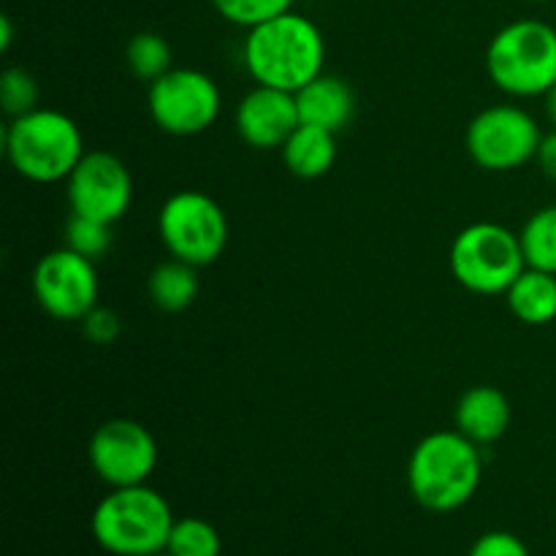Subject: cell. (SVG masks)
Wrapping results in <instances>:
<instances>
[{"label": "cell", "mask_w": 556, "mask_h": 556, "mask_svg": "<svg viewBox=\"0 0 556 556\" xmlns=\"http://www.w3.org/2000/svg\"><path fill=\"white\" fill-rule=\"evenodd\" d=\"M448 261L456 282L481 296L505 293L527 269L519 233L489 220L462 228L451 244Z\"/></svg>", "instance_id": "8992f818"}, {"label": "cell", "mask_w": 556, "mask_h": 556, "mask_svg": "<svg viewBox=\"0 0 556 556\" xmlns=\"http://www.w3.org/2000/svg\"><path fill=\"white\" fill-rule=\"evenodd\" d=\"M166 552L172 556H220V532L212 521L199 519V516H185V519L174 521Z\"/></svg>", "instance_id": "44dd1931"}, {"label": "cell", "mask_w": 556, "mask_h": 556, "mask_svg": "<svg viewBox=\"0 0 556 556\" xmlns=\"http://www.w3.org/2000/svg\"><path fill=\"white\" fill-rule=\"evenodd\" d=\"M98 293L96 261L71 248L52 250L33 269V296L54 320H81L98 307Z\"/></svg>", "instance_id": "8fae6325"}, {"label": "cell", "mask_w": 556, "mask_h": 556, "mask_svg": "<svg viewBox=\"0 0 556 556\" xmlns=\"http://www.w3.org/2000/svg\"><path fill=\"white\" fill-rule=\"evenodd\" d=\"M299 125L296 92L255 85L237 106V134L255 150H282Z\"/></svg>", "instance_id": "4fadbf2b"}, {"label": "cell", "mask_w": 556, "mask_h": 556, "mask_svg": "<svg viewBox=\"0 0 556 556\" xmlns=\"http://www.w3.org/2000/svg\"><path fill=\"white\" fill-rule=\"evenodd\" d=\"M541 139V125L527 109L500 103L470 119L465 144L472 161L486 172H514L535 161Z\"/></svg>", "instance_id": "ba28073f"}, {"label": "cell", "mask_w": 556, "mask_h": 556, "mask_svg": "<svg viewBox=\"0 0 556 556\" xmlns=\"http://www.w3.org/2000/svg\"><path fill=\"white\" fill-rule=\"evenodd\" d=\"M510 313L527 326H546L556 320V275L527 266L505 291Z\"/></svg>", "instance_id": "e0dca14e"}, {"label": "cell", "mask_w": 556, "mask_h": 556, "mask_svg": "<svg viewBox=\"0 0 556 556\" xmlns=\"http://www.w3.org/2000/svg\"><path fill=\"white\" fill-rule=\"evenodd\" d=\"M172 47L161 33H136L125 47V63H128L130 74L141 81H157L163 74L174 68L172 65Z\"/></svg>", "instance_id": "ffe728a7"}, {"label": "cell", "mask_w": 556, "mask_h": 556, "mask_svg": "<svg viewBox=\"0 0 556 556\" xmlns=\"http://www.w3.org/2000/svg\"><path fill=\"white\" fill-rule=\"evenodd\" d=\"M220 87L199 68H172L150 85V114L172 136H195L212 128L220 114Z\"/></svg>", "instance_id": "9c48e42d"}, {"label": "cell", "mask_w": 556, "mask_h": 556, "mask_svg": "<svg viewBox=\"0 0 556 556\" xmlns=\"http://www.w3.org/2000/svg\"><path fill=\"white\" fill-rule=\"evenodd\" d=\"M296 106L304 125L340 134L356 114V92L340 76L320 74L296 92Z\"/></svg>", "instance_id": "5bb4252c"}, {"label": "cell", "mask_w": 556, "mask_h": 556, "mask_svg": "<svg viewBox=\"0 0 556 556\" xmlns=\"http://www.w3.org/2000/svg\"><path fill=\"white\" fill-rule=\"evenodd\" d=\"M87 459L109 489L139 486L157 467V440L144 424L112 418L92 432Z\"/></svg>", "instance_id": "30bf717a"}, {"label": "cell", "mask_w": 556, "mask_h": 556, "mask_svg": "<svg viewBox=\"0 0 556 556\" xmlns=\"http://www.w3.org/2000/svg\"><path fill=\"white\" fill-rule=\"evenodd\" d=\"M486 74L508 96H546L556 81V27L543 20L500 27L486 49Z\"/></svg>", "instance_id": "5b68a950"}, {"label": "cell", "mask_w": 556, "mask_h": 556, "mask_svg": "<svg viewBox=\"0 0 556 556\" xmlns=\"http://www.w3.org/2000/svg\"><path fill=\"white\" fill-rule=\"evenodd\" d=\"M467 556H532L527 543L519 535L505 530H492L478 538Z\"/></svg>", "instance_id": "d4e9b609"}, {"label": "cell", "mask_w": 556, "mask_h": 556, "mask_svg": "<svg viewBox=\"0 0 556 556\" xmlns=\"http://www.w3.org/2000/svg\"><path fill=\"white\" fill-rule=\"evenodd\" d=\"M282 161L299 179L324 177L337 161V134L302 123L282 144Z\"/></svg>", "instance_id": "2e32d148"}, {"label": "cell", "mask_w": 556, "mask_h": 556, "mask_svg": "<svg viewBox=\"0 0 556 556\" xmlns=\"http://www.w3.org/2000/svg\"><path fill=\"white\" fill-rule=\"evenodd\" d=\"M543 98H546V117H548V123H552L554 128H556V81H554L552 87H548V92Z\"/></svg>", "instance_id": "f1b7e54d"}, {"label": "cell", "mask_w": 556, "mask_h": 556, "mask_svg": "<svg viewBox=\"0 0 556 556\" xmlns=\"http://www.w3.org/2000/svg\"><path fill=\"white\" fill-rule=\"evenodd\" d=\"M527 266L556 275V204L527 217L519 233Z\"/></svg>", "instance_id": "d6986e66"}, {"label": "cell", "mask_w": 556, "mask_h": 556, "mask_svg": "<svg viewBox=\"0 0 556 556\" xmlns=\"http://www.w3.org/2000/svg\"><path fill=\"white\" fill-rule=\"evenodd\" d=\"M65 248L85 255V258L98 261L112 248V226L101 220H92V217L71 215L68 226H65Z\"/></svg>", "instance_id": "7402d4cb"}, {"label": "cell", "mask_w": 556, "mask_h": 556, "mask_svg": "<svg viewBox=\"0 0 556 556\" xmlns=\"http://www.w3.org/2000/svg\"><path fill=\"white\" fill-rule=\"evenodd\" d=\"M199 266L188 264V261L168 258L152 269L150 280H147V291H150L152 304L163 313H182L199 296Z\"/></svg>", "instance_id": "ac0fdd59"}, {"label": "cell", "mask_w": 556, "mask_h": 556, "mask_svg": "<svg viewBox=\"0 0 556 556\" xmlns=\"http://www.w3.org/2000/svg\"><path fill=\"white\" fill-rule=\"evenodd\" d=\"M217 14L239 27H255L293 9V0H210Z\"/></svg>", "instance_id": "603a6c76"}, {"label": "cell", "mask_w": 556, "mask_h": 556, "mask_svg": "<svg viewBox=\"0 0 556 556\" xmlns=\"http://www.w3.org/2000/svg\"><path fill=\"white\" fill-rule=\"evenodd\" d=\"M242 58L255 85L299 92L324 74L326 38L309 16L291 9L250 27Z\"/></svg>", "instance_id": "6da1fadb"}, {"label": "cell", "mask_w": 556, "mask_h": 556, "mask_svg": "<svg viewBox=\"0 0 556 556\" xmlns=\"http://www.w3.org/2000/svg\"><path fill=\"white\" fill-rule=\"evenodd\" d=\"M152 556H172L168 552H161V554H152Z\"/></svg>", "instance_id": "f546056e"}, {"label": "cell", "mask_w": 556, "mask_h": 556, "mask_svg": "<svg viewBox=\"0 0 556 556\" xmlns=\"http://www.w3.org/2000/svg\"><path fill=\"white\" fill-rule=\"evenodd\" d=\"M71 215L92 217L114 226L134 201V177L117 155L103 150L85 152L79 166L65 179Z\"/></svg>", "instance_id": "7c38bea8"}, {"label": "cell", "mask_w": 556, "mask_h": 556, "mask_svg": "<svg viewBox=\"0 0 556 556\" xmlns=\"http://www.w3.org/2000/svg\"><path fill=\"white\" fill-rule=\"evenodd\" d=\"M483 478L481 445L459 429L432 432L413 448L407 486L413 500L432 514H454L476 497Z\"/></svg>", "instance_id": "7a4b0ae2"}, {"label": "cell", "mask_w": 556, "mask_h": 556, "mask_svg": "<svg viewBox=\"0 0 556 556\" xmlns=\"http://www.w3.org/2000/svg\"><path fill=\"white\" fill-rule=\"evenodd\" d=\"M11 38H14V30H11V20H9V16H3V20H0V52H9Z\"/></svg>", "instance_id": "83f0119b"}, {"label": "cell", "mask_w": 556, "mask_h": 556, "mask_svg": "<svg viewBox=\"0 0 556 556\" xmlns=\"http://www.w3.org/2000/svg\"><path fill=\"white\" fill-rule=\"evenodd\" d=\"M174 510L161 492L147 483L112 489L96 505L90 519L92 538L112 556H152L166 552Z\"/></svg>", "instance_id": "3957f363"}, {"label": "cell", "mask_w": 556, "mask_h": 556, "mask_svg": "<svg viewBox=\"0 0 556 556\" xmlns=\"http://www.w3.org/2000/svg\"><path fill=\"white\" fill-rule=\"evenodd\" d=\"M532 3H543V0H532Z\"/></svg>", "instance_id": "4dcf8cb0"}, {"label": "cell", "mask_w": 556, "mask_h": 556, "mask_svg": "<svg viewBox=\"0 0 556 556\" xmlns=\"http://www.w3.org/2000/svg\"><path fill=\"white\" fill-rule=\"evenodd\" d=\"M157 231L168 255L193 266H210L228 244V217L212 195L179 190L168 195L157 215Z\"/></svg>", "instance_id": "52a82bcc"}, {"label": "cell", "mask_w": 556, "mask_h": 556, "mask_svg": "<svg viewBox=\"0 0 556 556\" xmlns=\"http://www.w3.org/2000/svg\"><path fill=\"white\" fill-rule=\"evenodd\" d=\"M79 324L87 340L96 342V345H112V342L119 337V331H123L119 315L106 307H96L92 313H87Z\"/></svg>", "instance_id": "484cf974"}, {"label": "cell", "mask_w": 556, "mask_h": 556, "mask_svg": "<svg viewBox=\"0 0 556 556\" xmlns=\"http://www.w3.org/2000/svg\"><path fill=\"white\" fill-rule=\"evenodd\" d=\"M456 429L476 445H492L508 432L510 402L494 386H472L454 407Z\"/></svg>", "instance_id": "9a60e30c"}, {"label": "cell", "mask_w": 556, "mask_h": 556, "mask_svg": "<svg viewBox=\"0 0 556 556\" xmlns=\"http://www.w3.org/2000/svg\"><path fill=\"white\" fill-rule=\"evenodd\" d=\"M5 157L20 177L38 185L65 182L85 157L81 130L58 109H33L11 119Z\"/></svg>", "instance_id": "277c9868"}, {"label": "cell", "mask_w": 556, "mask_h": 556, "mask_svg": "<svg viewBox=\"0 0 556 556\" xmlns=\"http://www.w3.org/2000/svg\"><path fill=\"white\" fill-rule=\"evenodd\" d=\"M38 81L33 79L30 71L25 68H5L0 76V103H3V112L11 117H20V114L33 112L38 109Z\"/></svg>", "instance_id": "cb8c5ba5"}, {"label": "cell", "mask_w": 556, "mask_h": 556, "mask_svg": "<svg viewBox=\"0 0 556 556\" xmlns=\"http://www.w3.org/2000/svg\"><path fill=\"white\" fill-rule=\"evenodd\" d=\"M535 161H538V166H541V172L556 182V128L552 130V134H543Z\"/></svg>", "instance_id": "4316f807"}]
</instances>
